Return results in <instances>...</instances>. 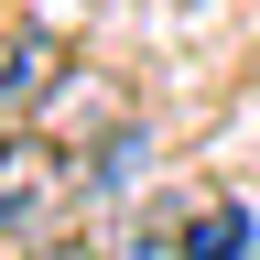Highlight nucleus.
Masks as SVG:
<instances>
[{
    "label": "nucleus",
    "mask_w": 260,
    "mask_h": 260,
    "mask_svg": "<svg viewBox=\"0 0 260 260\" xmlns=\"http://www.w3.org/2000/svg\"><path fill=\"white\" fill-rule=\"evenodd\" d=\"M32 260H98L87 239H44V249H32Z\"/></svg>",
    "instance_id": "20e7f679"
},
{
    "label": "nucleus",
    "mask_w": 260,
    "mask_h": 260,
    "mask_svg": "<svg viewBox=\"0 0 260 260\" xmlns=\"http://www.w3.org/2000/svg\"><path fill=\"white\" fill-rule=\"evenodd\" d=\"M174 249H184V260H249V206H206Z\"/></svg>",
    "instance_id": "7ed1b4c3"
},
{
    "label": "nucleus",
    "mask_w": 260,
    "mask_h": 260,
    "mask_svg": "<svg viewBox=\"0 0 260 260\" xmlns=\"http://www.w3.org/2000/svg\"><path fill=\"white\" fill-rule=\"evenodd\" d=\"M65 76H76V54H65L54 32H11V44H0V119H32Z\"/></svg>",
    "instance_id": "f03ea898"
},
{
    "label": "nucleus",
    "mask_w": 260,
    "mask_h": 260,
    "mask_svg": "<svg viewBox=\"0 0 260 260\" xmlns=\"http://www.w3.org/2000/svg\"><path fill=\"white\" fill-rule=\"evenodd\" d=\"M65 184H76V162L44 130H0V228H44L65 206Z\"/></svg>",
    "instance_id": "f257e3e1"
}]
</instances>
